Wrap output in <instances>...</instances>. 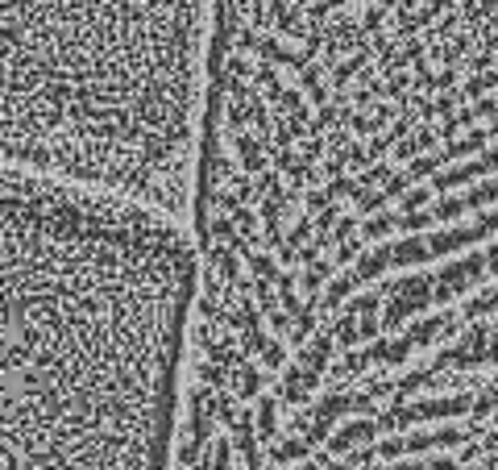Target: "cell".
Instances as JSON below:
<instances>
[{"mask_svg": "<svg viewBox=\"0 0 498 470\" xmlns=\"http://www.w3.org/2000/svg\"><path fill=\"white\" fill-rule=\"evenodd\" d=\"M212 17L216 0H0V171L183 213Z\"/></svg>", "mask_w": 498, "mask_h": 470, "instance_id": "6da1fadb", "label": "cell"}]
</instances>
